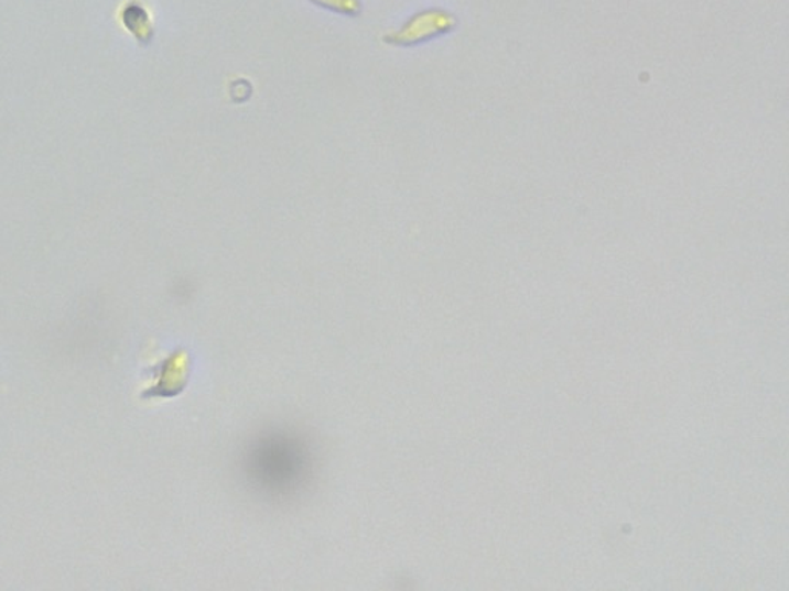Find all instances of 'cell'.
<instances>
[{"instance_id":"cell-2","label":"cell","mask_w":789,"mask_h":591,"mask_svg":"<svg viewBox=\"0 0 789 591\" xmlns=\"http://www.w3.org/2000/svg\"><path fill=\"white\" fill-rule=\"evenodd\" d=\"M312 2L318 3V6L327 8V10L335 11V13L347 15H357L359 14V10H361L359 0H312Z\"/></svg>"},{"instance_id":"cell-1","label":"cell","mask_w":789,"mask_h":591,"mask_svg":"<svg viewBox=\"0 0 789 591\" xmlns=\"http://www.w3.org/2000/svg\"><path fill=\"white\" fill-rule=\"evenodd\" d=\"M455 15L447 13V11H421V13L413 15L400 31L386 36V42L402 46L417 45L429 41V39L448 33V31L455 29Z\"/></svg>"}]
</instances>
